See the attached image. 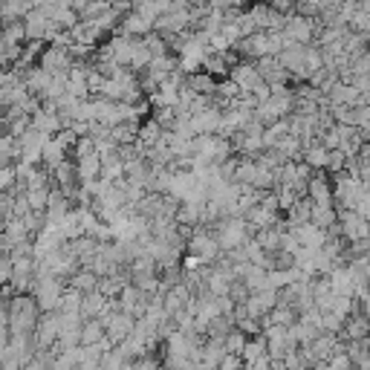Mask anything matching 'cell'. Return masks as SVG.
I'll return each instance as SVG.
<instances>
[{
	"mask_svg": "<svg viewBox=\"0 0 370 370\" xmlns=\"http://www.w3.org/2000/svg\"><path fill=\"white\" fill-rule=\"evenodd\" d=\"M243 345H246V336L238 330H231L226 338H223V347H226V353H235V356H240V350H243Z\"/></svg>",
	"mask_w": 370,
	"mask_h": 370,
	"instance_id": "cell-25",
	"label": "cell"
},
{
	"mask_svg": "<svg viewBox=\"0 0 370 370\" xmlns=\"http://www.w3.org/2000/svg\"><path fill=\"white\" fill-rule=\"evenodd\" d=\"M284 38L290 44H298V47H310L315 44V18H304V15H292L286 18V26H284Z\"/></svg>",
	"mask_w": 370,
	"mask_h": 370,
	"instance_id": "cell-5",
	"label": "cell"
},
{
	"mask_svg": "<svg viewBox=\"0 0 370 370\" xmlns=\"http://www.w3.org/2000/svg\"><path fill=\"white\" fill-rule=\"evenodd\" d=\"M243 286L249 290V295L260 292V290H269V286H266V269H260V266L252 264V269L243 275Z\"/></svg>",
	"mask_w": 370,
	"mask_h": 370,
	"instance_id": "cell-21",
	"label": "cell"
},
{
	"mask_svg": "<svg viewBox=\"0 0 370 370\" xmlns=\"http://www.w3.org/2000/svg\"><path fill=\"white\" fill-rule=\"evenodd\" d=\"M32 290H35L32 298L38 301L41 312H58V307H61V295H64V286H61V281H58L56 275H49V272L41 269V272H38V278H35V284H32Z\"/></svg>",
	"mask_w": 370,
	"mask_h": 370,
	"instance_id": "cell-3",
	"label": "cell"
},
{
	"mask_svg": "<svg viewBox=\"0 0 370 370\" xmlns=\"http://www.w3.org/2000/svg\"><path fill=\"white\" fill-rule=\"evenodd\" d=\"M185 249H188V255L200 257L203 264H214V260L223 255L220 243H217L211 231H205L203 226H197V229H194V235H191V238L185 240Z\"/></svg>",
	"mask_w": 370,
	"mask_h": 370,
	"instance_id": "cell-4",
	"label": "cell"
},
{
	"mask_svg": "<svg viewBox=\"0 0 370 370\" xmlns=\"http://www.w3.org/2000/svg\"><path fill=\"white\" fill-rule=\"evenodd\" d=\"M243 367H246L243 359H240V356H235V353H226L223 362L217 365V370H243Z\"/></svg>",
	"mask_w": 370,
	"mask_h": 370,
	"instance_id": "cell-27",
	"label": "cell"
},
{
	"mask_svg": "<svg viewBox=\"0 0 370 370\" xmlns=\"http://www.w3.org/2000/svg\"><path fill=\"white\" fill-rule=\"evenodd\" d=\"M286 133H290V122H286V119H278L275 125L264 128V148H275Z\"/></svg>",
	"mask_w": 370,
	"mask_h": 370,
	"instance_id": "cell-22",
	"label": "cell"
},
{
	"mask_svg": "<svg viewBox=\"0 0 370 370\" xmlns=\"http://www.w3.org/2000/svg\"><path fill=\"white\" fill-rule=\"evenodd\" d=\"M310 223L315 229H333L338 223V214H336V205H312V211H310Z\"/></svg>",
	"mask_w": 370,
	"mask_h": 370,
	"instance_id": "cell-15",
	"label": "cell"
},
{
	"mask_svg": "<svg viewBox=\"0 0 370 370\" xmlns=\"http://www.w3.org/2000/svg\"><path fill=\"white\" fill-rule=\"evenodd\" d=\"M154 32V23H148L145 18H139L136 12H128L125 18H122V35H130V38H145Z\"/></svg>",
	"mask_w": 370,
	"mask_h": 370,
	"instance_id": "cell-13",
	"label": "cell"
},
{
	"mask_svg": "<svg viewBox=\"0 0 370 370\" xmlns=\"http://www.w3.org/2000/svg\"><path fill=\"white\" fill-rule=\"evenodd\" d=\"M211 229H214L211 235H214L217 243H220V249H223V252L240 249V246L252 238L249 223H246L243 217H223V220H217Z\"/></svg>",
	"mask_w": 370,
	"mask_h": 370,
	"instance_id": "cell-2",
	"label": "cell"
},
{
	"mask_svg": "<svg viewBox=\"0 0 370 370\" xmlns=\"http://www.w3.org/2000/svg\"><path fill=\"white\" fill-rule=\"evenodd\" d=\"M290 231H292V235L298 238V243H301V246H307V249H321V246L327 243V231L315 229L312 223H301V226H292Z\"/></svg>",
	"mask_w": 370,
	"mask_h": 370,
	"instance_id": "cell-12",
	"label": "cell"
},
{
	"mask_svg": "<svg viewBox=\"0 0 370 370\" xmlns=\"http://www.w3.org/2000/svg\"><path fill=\"white\" fill-rule=\"evenodd\" d=\"M104 324V336L113 341V345L119 347L122 341H125L130 333H133V327H136V319L133 315H128V312H122V310H116V312H111L107 319L102 321Z\"/></svg>",
	"mask_w": 370,
	"mask_h": 370,
	"instance_id": "cell-7",
	"label": "cell"
},
{
	"mask_svg": "<svg viewBox=\"0 0 370 370\" xmlns=\"http://www.w3.org/2000/svg\"><path fill=\"white\" fill-rule=\"evenodd\" d=\"M307 197L312 205H333V180L327 171H315L307 183Z\"/></svg>",
	"mask_w": 370,
	"mask_h": 370,
	"instance_id": "cell-8",
	"label": "cell"
},
{
	"mask_svg": "<svg viewBox=\"0 0 370 370\" xmlns=\"http://www.w3.org/2000/svg\"><path fill=\"white\" fill-rule=\"evenodd\" d=\"M41 321V307L32 295H18L6 307V327L9 336H32Z\"/></svg>",
	"mask_w": 370,
	"mask_h": 370,
	"instance_id": "cell-1",
	"label": "cell"
},
{
	"mask_svg": "<svg viewBox=\"0 0 370 370\" xmlns=\"http://www.w3.org/2000/svg\"><path fill=\"white\" fill-rule=\"evenodd\" d=\"M12 185H18V171L12 165H0V191H9Z\"/></svg>",
	"mask_w": 370,
	"mask_h": 370,
	"instance_id": "cell-26",
	"label": "cell"
},
{
	"mask_svg": "<svg viewBox=\"0 0 370 370\" xmlns=\"http://www.w3.org/2000/svg\"><path fill=\"white\" fill-rule=\"evenodd\" d=\"M185 87H191L197 95H214L217 93V78L209 73H188L185 76Z\"/></svg>",
	"mask_w": 370,
	"mask_h": 370,
	"instance_id": "cell-14",
	"label": "cell"
},
{
	"mask_svg": "<svg viewBox=\"0 0 370 370\" xmlns=\"http://www.w3.org/2000/svg\"><path fill=\"white\" fill-rule=\"evenodd\" d=\"M95 284H99V275H93L90 269H78L70 278V290H76L81 295H90V292H95Z\"/></svg>",
	"mask_w": 370,
	"mask_h": 370,
	"instance_id": "cell-20",
	"label": "cell"
},
{
	"mask_svg": "<svg viewBox=\"0 0 370 370\" xmlns=\"http://www.w3.org/2000/svg\"><path fill=\"white\" fill-rule=\"evenodd\" d=\"M345 165H347V157L345 154H341V150L336 148V150H330V154H327V174H330V176H336V174H341V171H345Z\"/></svg>",
	"mask_w": 370,
	"mask_h": 370,
	"instance_id": "cell-24",
	"label": "cell"
},
{
	"mask_svg": "<svg viewBox=\"0 0 370 370\" xmlns=\"http://www.w3.org/2000/svg\"><path fill=\"white\" fill-rule=\"evenodd\" d=\"M35 347H56L58 341V312H44L35 327Z\"/></svg>",
	"mask_w": 370,
	"mask_h": 370,
	"instance_id": "cell-10",
	"label": "cell"
},
{
	"mask_svg": "<svg viewBox=\"0 0 370 370\" xmlns=\"http://www.w3.org/2000/svg\"><path fill=\"white\" fill-rule=\"evenodd\" d=\"M338 214V231H341V238H345L347 243H356V240H367L370 238V223L362 220L356 211L350 209H336Z\"/></svg>",
	"mask_w": 370,
	"mask_h": 370,
	"instance_id": "cell-6",
	"label": "cell"
},
{
	"mask_svg": "<svg viewBox=\"0 0 370 370\" xmlns=\"http://www.w3.org/2000/svg\"><path fill=\"white\" fill-rule=\"evenodd\" d=\"M229 78L240 87V93H252V90L260 84V81H264V78H260V73L255 70V61H240V64H235V67L229 70Z\"/></svg>",
	"mask_w": 370,
	"mask_h": 370,
	"instance_id": "cell-11",
	"label": "cell"
},
{
	"mask_svg": "<svg viewBox=\"0 0 370 370\" xmlns=\"http://www.w3.org/2000/svg\"><path fill=\"white\" fill-rule=\"evenodd\" d=\"M102 338H104V324L99 319L81 321V338H78L81 347H93L95 341H102Z\"/></svg>",
	"mask_w": 370,
	"mask_h": 370,
	"instance_id": "cell-19",
	"label": "cell"
},
{
	"mask_svg": "<svg viewBox=\"0 0 370 370\" xmlns=\"http://www.w3.org/2000/svg\"><path fill=\"white\" fill-rule=\"evenodd\" d=\"M327 154H330V150H327L321 142H312L301 150V162H307L312 171H324L327 168Z\"/></svg>",
	"mask_w": 370,
	"mask_h": 370,
	"instance_id": "cell-16",
	"label": "cell"
},
{
	"mask_svg": "<svg viewBox=\"0 0 370 370\" xmlns=\"http://www.w3.org/2000/svg\"><path fill=\"white\" fill-rule=\"evenodd\" d=\"M264 356H266V338H264V336L246 338V345H243V350H240L243 365H255L257 359H264Z\"/></svg>",
	"mask_w": 370,
	"mask_h": 370,
	"instance_id": "cell-18",
	"label": "cell"
},
{
	"mask_svg": "<svg viewBox=\"0 0 370 370\" xmlns=\"http://www.w3.org/2000/svg\"><path fill=\"white\" fill-rule=\"evenodd\" d=\"M73 162H76V176H78L81 185L99 180V174H102V157L95 154V150H87V154L73 157Z\"/></svg>",
	"mask_w": 370,
	"mask_h": 370,
	"instance_id": "cell-9",
	"label": "cell"
},
{
	"mask_svg": "<svg viewBox=\"0 0 370 370\" xmlns=\"http://www.w3.org/2000/svg\"><path fill=\"white\" fill-rule=\"evenodd\" d=\"M327 278L333 284V295H353V275L347 266H336Z\"/></svg>",
	"mask_w": 370,
	"mask_h": 370,
	"instance_id": "cell-17",
	"label": "cell"
},
{
	"mask_svg": "<svg viewBox=\"0 0 370 370\" xmlns=\"http://www.w3.org/2000/svg\"><path fill=\"white\" fill-rule=\"evenodd\" d=\"M128 362L130 359H125V353H122L119 347H113V350H107L102 356V370H125Z\"/></svg>",
	"mask_w": 370,
	"mask_h": 370,
	"instance_id": "cell-23",
	"label": "cell"
}]
</instances>
